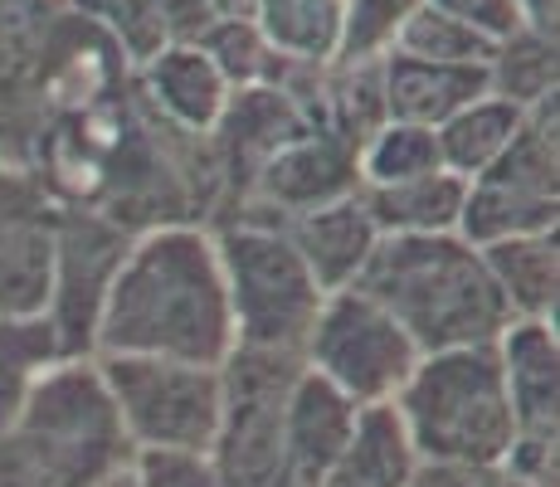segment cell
I'll return each mask as SVG.
<instances>
[{
    "instance_id": "6da1fadb",
    "label": "cell",
    "mask_w": 560,
    "mask_h": 487,
    "mask_svg": "<svg viewBox=\"0 0 560 487\" xmlns=\"http://www.w3.org/2000/svg\"><path fill=\"white\" fill-rule=\"evenodd\" d=\"M93 351L224 366L234 351V322L210 234L176 224L127 248L103 298Z\"/></svg>"
},
{
    "instance_id": "7a4b0ae2",
    "label": "cell",
    "mask_w": 560,
    "mask_h": 487,
    "mask_svg": "<svg viewBox=\"0 0 560 487\" xmlns=\"http://www.w3.org/2000/svg\"><path fill=\"white\" fill-rule=\"evenodd\" d=\"M351 288L390 312L419 356L488 346L512 327L488 264L463 234H381Z\"/></svg>"
},
{
    "instance_id": "3957f363",
    "label": "cell",
    "mask_w": 560,
    "mask_h": 487,
    "mask_svg": "<svg viewBox=\"0 0 560 487\" xmlns=\"http://www.w3.org/2000/svg\"><path fill=\"white\" fill-rule=\"evenodd\" d=\"M132 453L98 366L73 356L54 361L0 429V487H107Z\"/></svg>"
},
{
    "instance_id": "277c9868",
    "label": "cell",
    "mask_w": 560,
    "mask_h": 487,
    "mask_svg": "<svg viewBox=\"0 0 560 487\" xmlns=\"http://www.w3.org/2000/svg\"><path fill=\"white\" fill-rule=\"evenodd\" d=\"M390 405L400 415L415 459L502 468L516 439L498 341L419 356V366Z\"/></svg>"
},
{
    "instance_id": "5b68a950",
    "label": "cell",
    "mask_w": 560,
    "mask_h": 487,
    "mask_svg": "<svg viewBox=\"0 0 560 487\" xmlns=\"http://www.w3.org/2000/svg\"><path fill=\"white\" fill-rule=\"evenodd\" d=\"M214 254H220L224 292H230L234 346L303 356L327 292L307 274L293 240L268 224H234L214 240Z\"/></svg>"
},
{
    "instance_id": "8992f818",
    "label": "cell",
    "mask_w": 560,
    "mask_h": 487,
    "mask_svg": "<svg viewBox=\"0 0 560 487\" xmlns=\"http://www.w3.org/2000/svg\"><path fill=\"white\" fill-rule=\"evenodd\" d=\"M98 375L137 453H196L205 459L220 429V366L166 361V356H98Z\"/></svg>"
},
{
    "instance_id": "52a82bcc",
    "label": "cell",
    "mask_w": 560,
    "mask_h": 487,
    "mask_svg": "<svg viewBox=\"0 0 560 487\" xmlns=\"http://www.w3.org/2000/svg\"><path fill=\"white\" fill-rule=\"evenodd\" d=\"M298 375H303V356L249 351V346H234L224 356V409L205 453L220 487H288L283 415Z\"/></svg>"
},
{
    "instance_id": "ba28073f",
    "label": "cell",
    "mask_w": 560,
    "mask_h": 487,
    "mask_svg": "<svg viewBox=\"0 0 560 487\" xmlns=\"http://www.w3.org/2000/svg\"><path fill=\"white\" fill-rule=\"evenodd\" d=\"M303 366L365 409L390 405L400 395L409 371L419 366V351L390 312L375 308L357 288H341L322 298L303 346Z\"/></svg>"
},
{
    "instance_id": "9c48e42d",
    "label": "cell",
    "mask_w": 560,
    "mask_h": 487,
    "mask_svg": "<svg viewBox=\"0 0 560 487\" xmlns=\"http://www.w3.org/2000/svg\"><path fill=\"white\" fill-rule=\"evenodd\" d=\"M556 97H546L526 113L512 147L482 176L468 181L458 234L472 248H488L498 240H512V234L556 230Z\"/></svg>"
},
{
    "instance_id": "30bf717a",
    "label": "cell",
    "mask_w": 560,
    "mask_h": 487,
    "mask_svg": "<svg viewBox=\"0 0 560 487\" xmlns=\"http://www.w3.org/2000/svg\"><path fill=\"white\" fill-rule=\"evenodd\" d=\"M127 234L113 230L107 220L93 214H69V220L54 230V278H49V327L59 337V356L93 351V332H98V312L103 298L113 288L117 268L127 258Z\"/></svg>"
},
{
    "instance_id": "8fae6325",
    "label": "cell",
    "mask_w": 560,
    "mask_h": 487,
    "mask_svg": "<svg viewBox=\"0 0 560 487\" xmlns=\"http://www.w3.org/2000/svg\"><path fill=\"white\" fill-rule=\"evenodd\" d=\"M357 415H361L357 399H347L337 385H327L322 375H312L303 366V375L293 381V395H288V415H283L288 487H322L331 463L347 449L351 429H357Z\"/></svg>"
},
{
    "instance_id": "7c38bea8",
    "label": "cell",
    "mask_w": 560,
    "mask_h": 487,
    "mask_svg": "<svg viewBox=\"0 0 560 487\" xmlns=\"http://www.w3.org/2000/svg\"><path fill=\"white\" fill-rule=\"evenodd\" d=\"M482 93H492V79L482 63H429V59H409L400 49H385L381 59L385 123H415L434 132L458 107L478 103Z\"/></svg>"
},
{
    "instance_id": "4fadbf2b",
    "label": "cell",
    "mask_w": 560,
    "mask_h": 487,
    "mask_svg": "<svg viewBox=\"0 0 560 487\" xmlns=\"http://www.w3.org/2000/svg\"><path fill=\"white\" fill-rule=\"evenodd\" d=\"M283 234L303 254L307 274L317 278L322 292H341L357 283L371 248L381 244V230H375L361 190L327 200V205H312V210H298Z\"/></svg>"
},
{
    "instance_id": "5bb4252c",
    "label": "cell",
    "mask_w": 560,
    "mask_h": 487,
    "mask_svg": "<svg viewBox=\"0 0 560 487\" xmlns=\"http://www.w3.org/2000/svg\"><path fill=\"white\" fill-rule=\"evenodd\" d=\"M361 147L341 132H303L298 142H288L258 171V186L268 200H278L283 210H312V205L341 200V195L361 190L357 171Z\"/></svg>"
},
{
    "instance_id": "9a60e30c",
    "label": "cell",
    "mask_w": 560,
    "mask_h": 487,
    "mask_svg": "<svg viewBox=\"0 0 560 487\" xmlns=\"http://www.w3.org/2000/svg\"><path fill=\"white\" fill-rule=\"evenodd\" d=\"M516 434H556L560 415V351L551 322H512L498 337Z\"/></svg>"
},
{
    "instance_id": "2e32d148",
    "label": "cell",
    "mask_w": 560,
    "mask_h": 487,
    "mask_svg": "<svg viewBox=\"0 0 560 487\" xmlns=\"http://www.w3.org/2000/svg\"><path fill=\"white\" fill-rule=\"evenodd\" d=\"M79 10L98 20L132 63H152L166 49L196 45L214 25L200 0H79Z\"/></svg>"
},
{
    "instance_id": "e0dca14e",
    "label": "cell",
    "mask_w": 560,
    "mask_h": 487,
    "mask_svg": "<svg viewBox=\"0 0 560 487\" xmlns=\"http://www.w3.org/2000/svg\"><path fill=\"white\" fill-rule=\"evenodd\" d=\"M492 274V288L502 292L512 322H551L556 317V288H560V254L556 230L541 234H512L488 248H478Z\"/></svg>"
},
{
    "instance_id": "ac0fdd59",
    "label": "cell",
    "mask_w": 560,
    "mask_h": 487,
    "mask_svg": "<svg viewBox=\"0 0 560 487\" xmlns=\"http://www.w3.org/2000/svg\"><path fill=\"white\" fill-rule=\"evenodd\" d=\"M415 463L419 459L409 449V434L395 405H365L322 487H405Z\"/></svg>"
},
{
    "instance_id": "d6986e66",
    "label": "cell",
    "mask_w": 560,
    "mask_h": 487,
    "mask_svg": "<svg viewBox=\"0 0 560 487\" xmlns=\"http://www.w3.org/2000/svg\"><path fill=\"white\" fill-rule=\"evenodd\" d=\"M142 69H147V93L156 97L171 123L190 127V132H205V127L220 123L224 103H230V83L220 79V69L200 45L166 49Z\"/></svg>"
},
{
    "instance_id": "ffe728a7",
    "label": "cell",
    "mask_w": 560,
    "mask_h": 487,
    "mask_svg": "<svg viewBox=\"0 0 560 487\" xmlns=\"http://www.w3.org/2000/svg\"><path fill=\"white\" fill-rule=\"evenodd\" d=\"M463 195L468 181L454 171H434L400 186H361V200L381 234H458Z\"/></svg>"
},
{
    "instance_id": "44dd1931",
    "label": "cell",
    "mask_w": 560,
    "mask_h": 487,
    "mask_svg": "<svg viewBox=\"0 0 560 487\" xmlns=\"http://www.w3.org/2000/svg\"><path fill=\"white\" fill-rule=\"evenodd\" d=\"M526 113L532 107H516L512 97H498V93H482L478 103L458 107L444 127H434V142H439V161L444 171L472 181L512 147V137L522 132Z\"/></svg>"
},
{
    "instance_id": "7402d4cb",
    "label": "cell",
    "mask_w": 560,
    "mask_h": 487,
    "mask_svg": "<svg viewBox=\"0 0 560 487\" xmlns=\"http://www.w3.org/2000/svg\"><path fill=\"white\" fill-rule=\"evenodd\" d=\"M268 49L293 63H327L341 49V0H254Z\"/></svg>"
},
{
    "instance_id": "603a6c76",
    "label": "cell",
    "mask_w": 560,
    "mask_h": 487,
    "mask_svg": "<svg viewBox=\"0 0 560 487\" xmlns=\"http://www.w3.org/2000/svg\"><path fill=\"white\" fill-rule=\"evenodd\" d=\"M54 230L5 224L0 230V317H39L49 308Z\"/></svg>"
},
{
    "instance_id": "cb8c5ba5",
    "label": "cell",
    "mask_w": 560,
    "mask_h": 487,
    "mask_svg": "<svg viewBox=\"0 0 560 487\" xmlns=\"http://www.w3.org/2000/svg\"><path fill=\"white\" fill-rule=\"evenodd\" d=\"M59 356V337H54L49 317H0V429L15 419L35 381L49 371Z\"/></svg>"
},
{
    "instance_id": "d4e9b609",
    "label": "cell",
    "mask_w": 560,
    "mask_h": 487,
    "mask_svg": "<svg viewBox=\"0 0 560 487\" xmlns=\"http://www.w3.org/2000/svg\"><path fill=\"white\" fill-rule=\"evenodd\" d=\"M357 171H361V186H400V181H419V176L444 171V161H439V142L429 127L381 123L361 142Z\"/></svg>"
},
{
    "instance_id": "484cf974",
    "label": "cell",
    "mask_w": 560,
    "mask_h": 487,
    "mask_svg": "<svg viewBox=\"0 0 560 487\" xmlns=\"http://www.w3.org/2000/svg\"><path fill=\"white\" fill-rule=\"evenodd\" d=\"M390 49L409 54V59H429V63H482V69H488L492 54H498V39H488L482 30L463 25L458 15H448V10L424 0L400 25Z\"/></svg>"
},
{
    "instance_id": "4316f807",
    "label": "cell",
    "mask_w": 560,
    "mask_h": 487,
    "mask_svg": "<svg viewBox=\"0 0 560 487\" xmlns=\"http://www.w3.org/2000/svg\"><path fill=\"white\" fill-rule=\"evenodd\" d=\"M488 79L498 97H512L516 107H536L556 97V39L522 30V35L502 39L488 63Z\"/></svg>"
},
{
    "instance_id": "83f0119b",
    "label": "cell",
    "mask_w": 560,
    "mask_h": 487,
    "mask_svg": "<svg viewBox=\"0 0 560 487\" xmlns=\"http://www.w3.org/2000/svg\"><path fill=\"white\" fill-rule=\"evenodd\" d=\"M196 45L210 54V63L220 69V79L224 83H240V89H264V83H278L283 63H293V59H283V54L268 49V39L258 35L254 20H214Z\"/></svg>"
},
{
    "instance_id": "f1b7e54d",
    "label": "cell",
    "mask_w": 560,
    "mask_h": 487,
    "mask_svg": "<svg viewBox=\"0 0 560 487\" xmlns=\"http://www.w3.org/2000/svg\"><path fill=\"white\" fill-rule=\"evenodd\" d=\"M424 0H341V49L337 59L365 63L385 54L400 35V25Z\"/></svg>"
},
{
    "instance_id": "f546056e",
    "label": "cell",
    "mask_w": 560,
    "mask_h": 487,
    "mask_svg": "<svg viewBox=\"0 0 560 487\" xmlns=\"http://www.w3.org/2000/svg\"><path fill=\"white\" fill-rule=\"evenodd\" d=\"M127 487H220L210 473V463L196 453H132L127 468Z\"/></svg>"
},
{
    "instance_id": "4dcf8cb0",
    "label": "cell",
    "mask_w": 560,
    "mask_h": 487,
    "mask_svg": "<svg viewBox=\"0 0 560 487\" xmlns=\"http://www.w3.org/2000/svg\"><path fill=\"white\" fill-rule=\"evenodd\" d=\"M502 468L488 463H439V459H419L405 487H498Z\"/></svg>"
},
{
    "instance_id": "1f68e13d",
    "label": "cell",
    "mask_w": 560,
    "mask_h": 487,
    "mask_svg": "<svg viewBox=\"0 0 560 487\" xmlns=\"http://www.w3.org/2000/svg\"><path fill=\"white\" fill-rule=\"evenodd\" d=\"M214 20H254V0H200Z\"/></svg>"
},
{
    "instance_id": "d6a6232c",
    "label": "cell",
    "mask_w": 560,
    "mask_h": 487,
    "mask_svg": "<svg viewBox=\"0 0 560 487\" xmlns=\"http://www.w3.org/2000/svg\"><path fill=\"white\" fill-rule=\"evenodd\" d=\"M498 487H526V483H516V478H508V473H502V483Z\"/></svg>"
}]
</instances>
